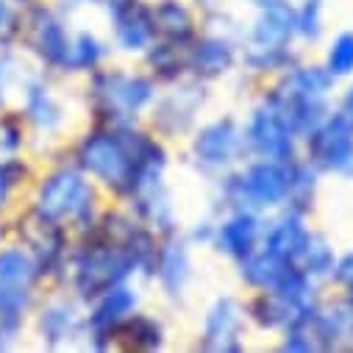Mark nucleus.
<instances>
[{
  "mask_svg": "<svg viewBox=\"0 0 353 353\" xmlns=\"http://www.w3.org/2000/svg\"><path fill=\"white\" fill-rule=\"evenodd\" d=\"M28 206L64 225V228H90L95 212V190L86 181V172L75 164H59L42 172L34 181Z\"/></svg>",
  "mask_w": 353,
  "mask_h": 353,
  "instance_id": "f257e3e1",
  "label": "nucleus"
},
{
  "mask_svg": "<svg viewBox=\"0 0 353 353\" xmlns=\"http://www.w3.org/2000/svg\"><path fill=\"white\" fill-rule=\"evenodd\" d=\"M45 279L39 261L17 239L0 242V320L23 328L39 303Z\"/></svg>",
  "mask_w": 353,
  "mask_h": 353,
  "instance_id": "f03ea898",
  "label": "nucleus"
},
{
  "mask_svg": "<svg viewBox=\"0 0 353 353\" xmlns=\"http://www.w3.org/2000/svg\"><path fill=\"white\" fill-rule=\"evenodd\" d=\"M134 268H137V259H134L131 248L103 242V245H92V248H81L78 253L67 256L64 276H70V287H72L75 298L95 301L106 290L117 287Z\"/></svg>",
  "mask_w": 353,
  "mask_h": 353,
  "instance_id": "7ed1b4c3",
  "label": "nucleus"
},
{
  "mask_svg": "<svg viewBox=\"0 0 353 353\" xmlns=\"http://www.w3.org/2000/svg\"><path fill=\"white\" fill-rule=\"evenodd\" d=\"M23 50L42 67L53 72H70V45L72 34L67 31L61 14L37 0L23 9Z\"/></svg>",
  "mask_w": 353,
  "mask_h": 353,
  "instance_id": "20e7f679",
  "label": "nucleus"
},
{
  "mask_svg": "<svg viewBox=\"0 0 353 353\" xmlns=\"http://www.w3.org/2000/svg\"><path fill=\"white\" fill-rule=\"evenodd\" d=\"M70 228L37 214L31 206H26L17 220L12 223L9 234L12 239H17L37 261H39V268L45 270L48 279L59 276L64 270V264H67V256H70V236H67Z\"/></svg>",
  "mask_w": 353,
  "mask_h": 353,
  "instance_id": "39448f33",
  "label": "nucleus"
},
{
  "mask_svg": "<svg viewBox=\"0 0 353 353\" xmlns=\"http://www.w3.org/2000/svg\"><path fill=\"white\" fill-rule=\"evenodd\" d=\"M153 95L150 81L139 75H123V72H98L92 78V106L98 117H134Z\"/></svg>",
  "mask_w": 353,
  "mask_h": 353,
  "instance_id": "423d86ee",
  "label": "nucleus"
},
{
  "mask_svg": "<svg viewBox=\"0 0 353 353\" xmlns=\"http://www.w3.org/2000/svg\"><path fill=\"white\" fill-rule=\"evenodd\" d=\"M228 195L236 203L250 206H276L290 198V170L281 161H261L248 167L242 175L231 179Z\"/></svg>",
  "mask_w": 353,
  "mask_h": 353,
  "instance_id": "0eeeda50",
  "label": "nucleus"
},
{
  "mask_svg": "<svg viewBox=\"0 0 353 353\" xmlns=\"http://www.w3.org/2000/svg\"><path fill=\"white\" fill-rule=\"evenodd\" d=\"M292 31H295V12L281 0H268L250 34V45H253L250 61L259 67L273 64L284 53V45L290 42Z\"/></svg>",
  "mask_w": 353,
  "mask_h": 353,
  "instance_id": "6e6552de",
  "label": "nucleus"
},
{
  "mask_svg": "<svg viewBox=\"0 0 353 353\" xmlns=\"http://www.w3.org/2000/svg\"><path fill=\"white\" fill-rule=\"evenodd\" d=\"M14 109L23 117L28 134H37V137H53L64 123V109L42 72H34L28 78Z\"/></svg>",
  "mask_w": 353,
  "mask_h": 353,
  "instance_id": "1a4fd4ad",
  "label": "nucleus"
},
{
  "mask_svg": "<svg viewBox=\"0 0 353 353\" xmlns=\"http://www.w3.org/2000/svg\"><path fill=\"white\" fill-rule=\"evenodd\" d=\"M34 331L45 347H64L86 331V317L78 312V303L67 298H48L34 309Z\"/></svg>",
  "mask_w": 353,
  "mask_h": 353,
  "instance_id": "9d476101",
  "label": "nucleus"
},
{
  "mask_svg": "<svg viewBox=\"0 0 353 353\" xmlns=\"http://www.w3.org/2000/svg\"><path fill=\"white\" fill-rule=\"evenodd\" d=\"M309 156L328 170L347 172L353 167V123L345 114L320 120L309 137Z\"/></svg>",
  "mask_w": 353,
  "mask_h": 353,
  "instance_id": "9b49d317",
  "label": "nucleus"
},
{
  "mask_svg": "<svg viewBox=\"0 0 353 353\" xmlns=\"http://www.w3.org/2000/svg\"><path fill=\"white\" fill-rule=\"evenodd\" d=\"M292 134L295 131L287 123V117L276 101L256 109L253 120L248 125V142L253 145V150L273 159V161H284L292 156Z\"/></svg>",
  "mask_w": 353,
  "mask_h": 353,
  "instance_id": "f8f14e48",
  "label": "nucleus"
},
{
  "mask_svg": "<svg viewBox=\"0 0 353 353\" xmlns=\"http://www.w3.org/2000/svg\"><path fill=\"white\" fill-rule=\"evenodd\" d=\"M109 12H114V34L117 42L125 50H142L148 48L156 26H153V12L142 9L137 0H106Z\"/></svg>",
  "mask_w": 353,
  "mask_h": 353,
  "instance_id": "ddd939ff",
  "label": "nucleus"
},
{
  "mask_svg": "<svg viewBox=\"0 0 353 353\" xmlns=\"http://www.w3.org/2000/svg\"><path fill=\"white\" fill-rule=\"evenodd\" d=\"M134 303H137V298L131 290H125V287L106 290L103 295L95 298V309L90 312V317H86V334L95 336V339L109 336L131 314Z\"/></svg>",
  "mask_w": 353,
  "mask_h": 353,
  "instance_id": "4468645a",
  "label": "nucleus"
},
{
  "mask_svg": "<svg viewBox=\"0 0 353 353\" xmlns=\"http://www.w3.org/2000/svg\"><path fill=\"white\" fill-rule=\"evenodd\" d=\"M239 148V134L234 128L231 120H220V123H212L206 125L198 139H195V153H198V161L206 164V167H223L234 159Z\"/></svg>",
  "mask_w": 353,
  "mask_h": 353,
  "instance_id": "2eb2a0df",
  "label": "nucleus"
},
{
  "mask_svg": "<svg viewBox=\"0 0 353 353\" xmlns=\"http://www.w3.org/2000/svg\"><path fill=\"white\" fill-rule=\"evenodd\" d=\"M37 70L28 64L26 53L17 48H0V112L14 109L23 86Z\"/></svg>",
  "mask_w": 353,
  "mask_h": 353,
  "instance_id": "dca6fc26",
  "label": "nucleus"
},
{
  "mask_svg": "<svg viewBox=\"0 0 353 353\" xmlns=\"http://www.w3.org/2000/svg\"><path fill=\"white\" fill-rule=\"evenodd\" d=\"M256 234H259V225L253 220V214H234L231 220H225L217 231V245L220 250H225L228 256H236V259H245L248 253H253V245H256Z\"/></svg>",
  "mask_w": 353,
  "mask_h": 353,
  "instance_id": "f3484780",
  "label": "nucleus"
},
{
  "mask_svg": "<svg viewBox=\"0 0 353 353\" xmlns=\"http://www.w3.org/2000/svg\"><path fill=\"white\" fill-rule=\"evenodd\" d=\"M306 236H309V231L303 228L301 217L298 214H287L284 220H279L270 228L268 236H264V250H270V253H276V256H281L287 261H295V256L303 248Z\"/></svg>",
  "mask_w": 353,
  "mask_h": 353,
  "instance_id": "a211bd4d",
  "label": "nucleus"
},
{
  "mask_svg": "<svg viewBox=\"0 0 353 353\" xmlns=\"http://www.w3.org/2000/svg\"><path fill=\"white\" fill-rule=\"evenodd\" d=\"M31 181H34V167L26 156L0 161V217L12 209L17 192L26 190Z\"/></svg>",
  "mask_w": 353,
  "mask_h": 353,
  "instance_id": "6ab92c4d",
  "label": "nucleus"
},
{
  "mask_svg": "<svg viewBox=\"0 0 353 353\" xmlns=\"http://www.w3.org/2000/svg\"><path fill=\"white\" fill-rule=\"evenodd\" d=\"M239 325H242V314H239V306L234 301H217L206 317V339L214 342L212 347H231L228 339H234L239 334Z\"/></svg>",
  "mask_w": 353,
  "mask_h": 353,
  "instance_id": "aec40b11",
  "label": "nucleus"
},
{
  "mask_svg": "<svg viewBox=\"0 0 353 353\" xmlns=\"http://www.w3.org/2000/svg\"><path fill=\"white\" fill-rule=\"evenodd\" d=\"M231 59L234 56H231L228 42H223V39H203L192 50L190 67L195 72H201V75H220V72H225L231 67Z\"/></svg>",
  "mask_w": 353,
  "mask_h": 353,
  "instance_id": "412c9836",
  "label": "nucleus"
},
{
  "mask_svg": "<svg viewBox=\"0 0 353 353\" xmlns=\"http://www.w3.org/2000/svg\"><path fill=\"white\" fill-rule=\"evenodd\" d=\"M28 148V128L17 109L0 112V161L23 156Z\"/></svg>",
  "mask_w": 353,
  "mask_h": 353,
  "instance_id": "4be33fe9",
  "label": "nucleus"
},
{
  "mask_svg": "<svg viewBox=\"0 0 353 353\" xmlns=\"http://www.w3.org/2000/svg\"><path fill=\"white\" fill-rule=\"evenodd\" d=\"M295 261H298V270L301 273H306V276H323V273H328L334 268V253H331V248L320 236H312L309 234L306 242H303V248L298 250Z\"/></svg>",
  "mask_w": 353,
  "mask_h": 353,
  "instance_id": "5701e85b",
  "label": "nucleus"
},
{
  "mask_svg": "<svg viewBox=\"0 0 353 353\" xmlns=\"http://www.w3.org/2000/svg\"><path fill=\"white\" fill-rule=\"evenodd\" d=\"M153 26L172 39H187L192 34V20L187 9H181L175 0H164L159 9H153Z\"/></svg>",
  "mask_w": 353,
  "mask_h": 353,
  "instance_id": "b1692460",
  "label": "nucleus"
},
{
  "mask_svg": "<svg viewBox=\"0 0 353 353\" xmlns=\"http://www.w3.org/2000/svg\"><path fill=\"white\" fill-rule=\"evenodd\" d=\"M159 276L167 290H181L187 276H190V261L181 245H170L167 250L159 253Z\"/></svg>",
  "mask_w": 353,
  "mask_h": 353,
  "instance_id": "393cba45",
  "label": "nucleus"
},
{
  "mask_svg": "<svg viewBox=\"0 0 353 353\" xmlns=\"http://www.w3.org/2000/svg\"><path fill=\"white\" fill-rule=\"evenodd\" d=\"M101 59H103V45L95 39V34H90V31L72 34V45H70V72L92 70Z\"/></svg>",
  "mask_w": 353,
  "mask_h": 353,
  "instance_id": "a878e982",
  "label": "nucleus"
},
{
  "mask_svg": "<svg viewBox=\"0 0 353 353\" xmlns=\"http://www.w3.org/2000/svg\"><path fill=\"white\" fill-rule=\"evenodd\" d=\"M23 34V6L14 0H0V48H17Z\"/></svg>",
  "mask_w": 353,
  "mask_h": 353,
  "instance_id": "bb28decb",
  "label": "nucleus"
},
{
  "mask_svg": "<svg viewBox=\"0 0 353 353\" xmlns=\"http://www.w3.org/2000/svg\"><path fill=\"white\" fill-rule=\"evenodd\" d=\"M353 70V34H339L328 50V72L347 75Z\"/></svg>",
  "mask_w": 353,
  "mask_h": 353,
  "instance_id": "cd10ccee",
  "label": "nucleus"
},
{
  "mask_svg": "<svg viewBox=\"0 0 353 353\" xmlns=\"http://www.w3.org/2000/svg\"><path fill=\"white\" fill-rule=\"evenodd\" d=\"M295 31L303 37L320 34V0H303V6L295 12Z\"/></svg>",
  "mask_w": 353,
  "mask_h": 353,
  "instance_id": "c85d7f7f",
  "label": "nucleus"
},
{
  "mask_svg": "<svg viewBox=\"0 0 353 353\" xmlns=\"http://www.w3.org/2000/svg\"><path fill=\"white\" fill-rule=\"evenodd\" d=\"M336 279L353 292V253H347L342 261H339V268H336Z\"/></svg>",
  "mask_w": 353,
  "mask_h": 353,
  "instance_id": "c756f323",
  "label": "nucleus"
},
{
  "mask_svg": "<svg viewBox=\"0 0 353 353\" xmlns=\"http://www.w3.org/2000/svg\"><path fill=\"white\" fill-rule=\"evenodd\" d=\"M345 117L353 123V86H350V92H347V98H345Z\"/></svg>",
  "mask_w": 353,
  "mask_h": 353,
  "instance_id": "7c9ffc66",
  "label": "nucleus"
},
{
  "mask_svg": "<svg viewBox=\"0 0 353 353\" xmlns=\"http://www.w3.org/2000/svg\"><path fill=\"white\" fill-rule=\"evenodd\" d=\"M64 6H81V3H90V0H61ZM92 3H98V0H92Z\"/></svg>",
  "mask_w": 353,
  "mask_h": 353,
  "instance_id": "2f4dec72",
  "label": "nucleus"
},
{
  "mask_svg": "<svg viewBox=\"0 0 353 353\" xmlns=\"http://www.w3.org/2000/svg\"><path fill=\"white\" fill-rule=\"evenodd\" d=\"M14 3H17V6H23V9H26V6H31V3H37V0H14Z\"/></svg>",
  "mask_w": 353,
  "mask_h": 353,
  "instance_id": "473e14b6",
  "label": "nucleus"
},
{
  "mask_svg": "<svg viewBox=\"0 0 353 353\" xmlns=\"http://www.w3.org/2000/svg\"><path fill=\"white\" fill-rule=\"evenodd\" d=\"M259 3H268V0H259Z\"/></svg>",
  "mask_w": 353,
  "mask_h": 353,
  "instance_id": "72a5a7b5",
  "label": "nucleus"
}]
</instances>
